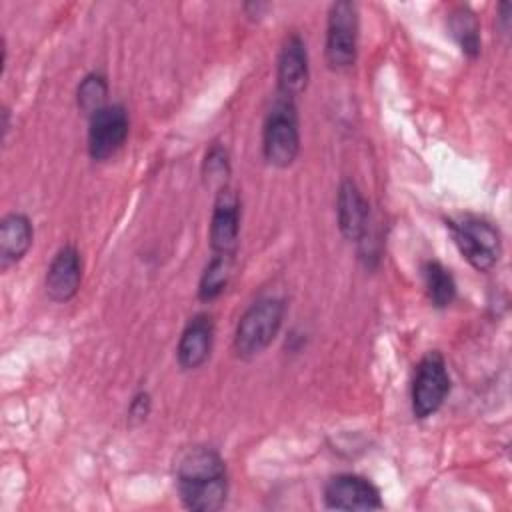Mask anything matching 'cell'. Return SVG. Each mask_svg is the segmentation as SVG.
Listing matches in <instances>:
<instances>
[{"label":"cell","mask_w":512,"mask_h":512,"mask_svg":"<svg viewBox=\"0 0 512 512\" xmlns=\"http://www.w3.org/2000/svg\"><path fill=\"white\" fill-rule=\"evenodd\" d=\"M278 78V94L294 100L304 94L308 80H310V66H308V50L304 40L298 34H290L278 54L276 66Z\"/></svg>","instance_id":"30bf717a"},{"label":"cell","mask_w":512,"mask_h":512,"mask_svg":"<svg viewBox=\"0 0 512 512\" xmlns=\"http://www.w3.org/2000/svg\"><path fill=\"white\" fill-rule=\"evenodd\" d=\"M422 276H424V286L430 302L436 308H446L454 302L456 298V282L450 274L448 268H444L436 260H428L422 266Z\"/></svg>","instance_id":"e0dca14e"},{"label":"cell","mask_w":512,"mask_h":512,"mask_svg":"<svg viewBox=\"0 0 512 512\" xmlns=\"http://www.w3.org/2000/svg\"><path fill=\"white\" fill-rule=\"evenodd\" d=\"M80 282H82L80 252L76 250V246L66 244L54 254L46 270V278H44L46 294L54 302H68L76 296Z\"/></svg>","instance_id":"8fae6325"},{"label":"cell","mask_w":512,"mask_h":512,"mask_svg":"<svg viewBox=\"0 0 512 512\" xmlns=\"http://www.w3.org/2000/svg\"><path fill=\"white\" fill-rule=\"evenodd\" d=\"M448 228L460 254L478 272H488L498 264L502 242L492 222L478 216H460L456 220H448Z\"/></svg>","instance_id":"277c9868"},{"label":"cell","mask_w":512,"mask_h":512,"mask_svg":"<svg viewBox=\"0 0 512 512\" xmlns=\"http://www.w3.org/2000/svg\"><path fill=\"white\" fill-rule=\"evenodd\" d=\"M336 218L338 228L346 240L360 242L368 234L370 208L364 194L352 180H344L338 188Z\"/></svg>","instance_id":"4fadbf2b"},{"label":"cell","mask_w":512,"mask_h":512,"mask_svg":"<svg viewBox=\"0 0 512 512\" xmlns=\"http://www.w3.org/2000/svg\"><path fill=\"white\" fill-rule=\"evenodd\" d=\"M106 98H108L106 76H102L100 72H90L80 80L76 88V104L84 114L92 116L98 110H102L106 106Z\"/></svg>","instance_id":"ac0fdd59"},{"label":"cell","mask_w":512,"mask_h":512,"mask_svg":"<svg viewBox=\"0 0 512 512\" xmlns=\"http://www.w3.org/2000/svg\"><path fill=\"white\" fill-rule=\"evenodd\" d=\"M358 30V6L350 0L334 2L326 26V62L332 70L344 72L356 64Z\"/></svg>","instance_id":"5b68a950"},{"label":"cell","mask_w":512,"mask_h":512,"mask_svg":"<svg viewBox=\"0 0 512 512\" xmlns=\"http://www.w3.org/2000/svg\"><path fill=\"white\" fill-rule=\"evenodd\" d=\"M34 240V228L26 214L10 212L0 222V266L6 270L18 264L30 250Z\"/></svg>","instance_id":"5bb4252c"},{"label":"cell","mask_w":512,"mask_h":512,"mask_svg":"<svg viewBox=\"0 0 512 512\" xmlns=\"http://www.w3.org/2000/svg\"><path fill=\"white\" fill-rule=\"evenodd\" d=\"M232 270H234V256L214 254L200 276L198 298L202 302H210V300L218 298L226 290V286L232 278Z\"/></svg>","instance_id":"9a60e30c"},{"label":"cell","mask_w":512,"mask_h":512,"mask_svg":"<svg viewBox=\"0 0 512 512\" xmlns=\"http://www.w3.org/2000/svg\"><path fill=\"white\" fill-rule=\"evenodd\" d=\"M240 196L230 186L216 192L210 218V248L214 254L234 256L240 236Z\"/></svg>","instance_id":"ba28073f"},{"label":"cell","mask_w":512,"mask_h":512,"mask_svg":"<svg viewBox=\"0 0 512 512\" xmlns=\"http://www.w3.org/2000/svg\"><path fill=\"white\" fill-rule=\"evenodd\" d=\"M128 114L120 104H106L90 116L88 154L96 162L112 158L128 138Z\"/></svg>","instance_id":"52a82bcc"},{"label":"cell","mask_w":512,"mask_h":512,"mask_svg":"<svg viewBox=\"0 0 512 512\" xmlns=\"http://www.w3.org/2000/svg\"><path fill=\"white\" fill-rule=\"evenodd\" d=\"M324 502L332 510H378L380 490L364 476L338 474L324 488Z\"/></svg>","instance_id":"9c48e42d"},{"label":"cell","mask_w":512,"mask_h":512,"mask_svg":"<svg viewBox=\"0 0 512 512\" xmlns=\"http://www.w3.org/2000/svg\"><path fill=\"white\" fill-rule=\"evenodd\" d=\"M286 304L280 298H260L242 316L234 332V352L238 358L260 356L278 336Z\"/></svg>","instance_id":"7a4b0ae2"},{"label":"cell","mask_w":512,"mask_h":512,"mask_svg":"<svg viewBox=\"0 0 512 512\" xmlns=\"http://www.w3.org/2000/svg\"><path fill=\"white\" fill-rule=\"evenodd\" d=\"M214 344V320L210 314L202 312L188 320L184 326L178 346L176 358L182 370H196L200 368L212 352Z\"/></svg>","instance_id":"7c38bea8"},{"label":"cell","mask_w":512,"mask_h":512,"mask_svg":"<svg viewBox=\"0 0 512 512\" xmlns=\"http://www.w3.org/2000/svg\"><path fill=\"white\" fill-rule=\"evenodd\" d=\"M450 392V376L440 352H426L412 382V412L416 418H428L440 410Z\"/></svg>","instance_id":"8992f818"},{"label":"cell","mask_w":512,"mask_h":512,"mask_svg":"<svg viewBox=\"0 0 512 512\" xmlns=\"http://www.w3.org/2000/svg\"><path fill=\"white\" fill-rule=\"evenodd\" d=\"M176 488L188 510H220L228 496V472L220 454L206 446L186 448L176 462Z\"/></svg>","instance_id":"6da1fadb"},{"label":"cell","mask_w":512,"mask_h":512,"mask_svg":"<svg viewBox=\"0 0 512 512\" xmlns=\"http://www.w3.org/2000/svg\"><path fill=\"white\" fill-rule=\"evenodd\" d=\"M262 152L270 166L288 168L300 154V128L294 100L278 96L262 130Z\"/></svg>","instance_id":"3957f363"},{"label":"cell","mask_w":512,"mask_h":512,"mask_svg":"<svg viewBox=\"0 0 512 512\" xmlns=\"http://www.w3.org/2000/svg\"><path fill=\"white\" fill-rule=\"evenodd\" d=\"M150 408H152V400H150V394L140 390L138 394H134V398L130 400V406H128V422L132 426L136 424H142L148 414H150Z\"/></svg>","instance_id":"ffe728a7"},{"label":"cell","mask_w":512,"mask_h":512,"mask_svg":"<svg viewBox=\"0 0 512 512\" xmlns=\"http://www.w3.org/2000/svg\"><path fill=\"white\" fill-rule=\"evenodd\" d=\"M230 176V156L226 148L214 144L202 162V178L210 188H216V192L224 186H228Z\"/></svg>","instance_id":"d6986e66"},{"label":"cell","mask_w":512,"mask_h":512,"mask_svg":"<svg viewBox=\"0 0 512 512\" xmlns=\"http://www.w3.org/2000/svg\"><path fill=\"white\" fill-rule=\"evenodd\" d=\"M448 28L466 56L476 58L480 54V26L470 8L466 6L454 8L448 16Z\"/></svg>","instance_id":"2e32d148"}]
</instances>
